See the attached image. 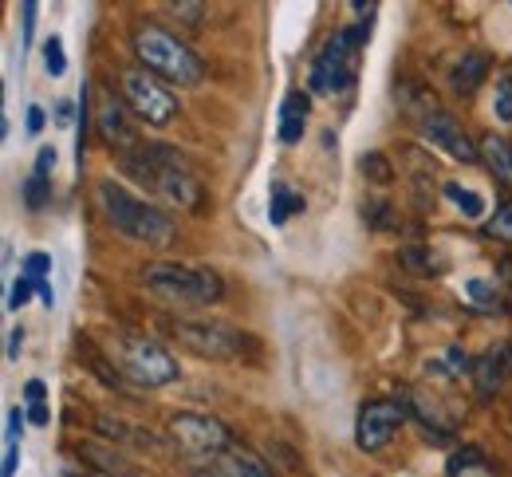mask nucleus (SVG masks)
<instances>
[{
    "label": "nucleus",
    "instance_id": "nucleus-1",
    "mask_svg": "<svg viewBox=\"0 0 512 477\" xmlns=\"http://www.w3.org/2000/svg\"><path fill=\"white\" fill-rule=\"evenodd\" d=\"M123 174L130 182H138L146 194L162 198V202L178 205V209H190V213H201L205 209V186L197 182L186 158L162 142H142L138 150L123 154Z\"/></svg>",
    "mask_w": 512,
    "mask_h": 477
},
{
    "label": "nucleus",
    "instance_id": "nucleus-2",
    "mask_svg": "<svg viewBox=\"0 0 512 477\" xmlns=\"http://www.w3.org/2000/svg\"><path fill=\"white\" fill-rule=\"evenodd\" d=\"M95 202L103 209V217L111 221V229L123 233L127 241H138L146 249H166L178 237V221L162 205L130 194L127 186L115 182V178H99L95 182Z\"/></svg>",
    "mask_w": 512,
    "mask_h": 477
},
{
    "label": "nucleus",
    "instance_id": "nucleus-3",
    "mask_svg": "<svg viewBox=\"0 0 512 477\" xmlns=\"http://www.w3.org/2000/svg\"><path fill=\"white\" fill-rule=\"evenodd\" d=\"M130 52H134L138 68L150 71L162 83L197 87L205 79V60L193 52L178 32H170L158 20H134V28H130Z\"/></svg>",
    "mask_w": 512,
    "mask_h": 477
},
{
    "label": "nucleus",
    "instance_id": "nucleus-4",
    "mask_svg": "<svg viewBox=\"0 0 512 477\" xmlns=\"http://www.w3.org/2000/svg\"><path fill=\"white\" fill-rule=\"evenodd\" d=\"M162 332L178 343L182 351H190L205 363H256L260 359V340L249 336L245 328H233L225 320H205V316H186V312H170L162 316Z\"/></svg>",
    "mask_w": 512,
    "mask_h": 477
},
{
    "label": "nucleus",
    "instance_id": "nucleus-5",
    "mask_svg": "<svg viewBox=\"0 0 512 477\" xmlns=\"http://www.w3.org/2000/svg\"><path fill=\"white\" fill-rule=\"evenodd\" d=\"M103 355L107 363L127 379L134 387H170L178 383V359L166 351V343L154 340V336H142V332H111L103 336Z\"/></svg>",
    "mask_w": 512,
    "mask_h": 477
},
{
    "label": "nucleus",
    "instance_id": "nucleus-6",
    "mask_svg": "<svg viewBox=\"0 0 512 477\" xmlns=\"http://www.w3.org/2000/svg\"><path fill=\"white\" fill-rule=\"evenodd\" d=\"M138 284L162 300V304H178V308H213L225 300V280L205 269V265H178V261H158L146 265L138 273Z\"/></svg>",
    "mask_w": 512,
    "mask_h": 477
},
{
    "label": "nucleus",
    "instance_id": "nucleus-7",
    "mask_svg": "<svg viewBox=\"0 0 512 477\" xmlns=\"http://www.w3.org/2000/svg\"><path fill=\"white\" fill-rule=\"evenodd\" d=\"M359 75V48L351 40V28H339L327 36V44L320 48V56L312 60L308 71V91L316 95H343Z\"/></svg>",
    "mask_w": 512,
    "mask_h": 477
},
{
    "label": "nucleus",
    "instance_id": "nucleus-8",
    "mask_svg": "<svg viewBox=\"0 0 512 477\" xmlns=\"http://www.w3.org/2000/svg\"><path fill=\"white\" fill-rule=\"evenodd\" d=\"M170 438H174V446L182 454L201 458V462H209V458H217V454H225V450L237 446L233 430L221 418L197 414V410H174L170 414Z\"/></svg>",
    "mask_w": 512,
    "mask_h": 477
},
{
    "label": "nucleus",
    "instance_id": "nucleus-9",
    "mask_svg": "<svg viewBox=\"0 0 512 477\" xmlns=\"http://www.w3.org/2000/svg\"><path fill=\"white\" fill-rule=\"evenodd\" d=\"M119 87H123V103H127L146 127H170V123H174L178 99H174V91H170L162 79H154L150 71L123 68L119 71Z\"/></svg>",
    "mask_w": 512,
    "mask_h": 477
},
{
    "label": "nucleus",
    "instance_id": "nucleus-10",
    "mask_svg": "<svg viewBox=\"0 0 512 477\" xmlns=\"http://www.w3.org/2000/svg\"><path fill=\"white\" fill-rule=\"evenodd\" d=\"M410 414L402 403L394 399H371L359 407V418H355V446L367 450V454H379L383 446H390V438L398 434V426L406 422Z\"/></svg>",
    "mask_w": 512,
    "mask_h": 477
},
{
    "label": "nucleus",
    "instance_id": "nucleus-11",
    "mask_svg": "<svg viewBox=\"0 0 512 477\" xmlns=\"http://www.w3.org/2000/svg\"><path fill=\"white\" fill-rule=\"evenodd\" d=\"M418 127H422V135L430 138L434 146H442L446 154H453L457 162H481V146H473L469 135L461 131V123L446 115L434 99H426L422 103V115H418Z\"/></svg>",
    "mask_w": 512,
    "mask_h": 477
},
{
    "label": "nucleus",
    "instance_id": "nucleus-12",
    "mask_svg": "<svg viewBox=\"0 0 512 477\" xmlns=\"http://www.w3.org/2000/svg\"><path fill=\"white\" fill-rule=\"evenodd\" d=\"M127 111L130 107L123 99H115V91H103V99L95 107V131H99V138H107V146L119 150V154H130V150L142 146L138 142V127L130 123Z\"/></svg>",
    "mask_w": 512,
    "mask_h": 477
},
{
    "label": "nucleus",
    "instance_id": "nucleus-13",
    "mask_svg": "<svg viewBox=\"0 0 512 477\" xmlns=\"http://www.w3.org/2000/svg\"><path fill=\"white\" fill-rule=\"evenodd\" d=\"M512 379V340L493 343L481 359H473V387L481 399H493Z\"/></svg>",
    "mask_w": 512,
    "mask_h": 477
},
{
    "label": "nucleus",
    "instance_id": "nucleus-14",
    "mask_svg": "<svg viewBox=\"0 0 512 477\" xmlns=\"http://www.w3.org/2000/svg\"><path fill=\"white\" fill-rule=\"evenodd\" d=\"M190 477H272V470L237 442L233 450H225L201 466H190Z\"/></svg>",
    "mask_w": 512,
    "mask_h": 477
},
{
    "label": "nucleus",
    "instance_id": "nucleus-15",
    "mask_svg": "<svg viewBox=\"0 0 512 477\" xmlns=\"http://www.w3.org/2000/svg\"><path fill=\"white\" fill-rule=\"evenodd\" d=\"M398 403H402L406 414L422 426V434H426L430 442H449V434H453V418H449L434 399H426V395L414 391V387H402V399H398Z\"/></svg>",
    "mask_w": 512,
    "mask_h": 477
},
{
    "label": "nucleus",
    "instance_id": "nucleus-16",
    "mask_svg": "<svg viewBox=\"0 0 512 477\" xmlns=\"http://www.w3.org/2000/svg\"><path fill=\"white\" fill-rule=\"evenodd\" d=\"M489 71H493V60H489L485 52H461V60L449 68V87H453L457 95H473V91L485 83Z\"/></svg>",
    "mask_w": 512,
    "mask_h": 477
},
{
    "label": "nucleus",
    "instance_id": "nucleus-17",
    "mask_svg": "<svg viewBox=\"0 0 512 477\" xmlns=\"http://www.w3.org/2000/svg\"><path fill=\"white\" fill-rule=\"evenodd\" d=\"M446 477H497V466L481 446H457L446 462Z\"/></svg>",
    "mask_w": 512,
    "mask_h": 477
},
{
    "label": "nucleus",
    "instance_id": "nucleus-18",
    "mask_svg": "<svg viewBox=\"0 0 512 477\" xmlns=\"http://www.w3.org/2000/svg\"><path fill=\"white\" fill-rule=\"evenodd\" d=\"M481 162L489 166V174L512 190V142L505 135H485L481 138Z\"/></svg>",
    "mask_w": 512,
    "mask_h": 477
},
{
    "label": "nucleus",
    "instance_id": "nucleus-19",
    "mask_svg": "<svg viewBox=\"0 0 512 477\" xmlns=\"http://www.w3.org/2000/svg\"><path fill=\"white\" fill-rule=\"evenodd\" d=\"M79 450V458L87 462V466H95V470H103L107 477H134V466H130L127 458H119L111 446H95V442H79L75 446Z\"/></svg>",
    "mask_w": 512,
    "mask_h": 477
},
{
    "label": "nucleus",
    "instance_id": "nucleus-20",
    "mask_svg": "<svg viewBox=\"0 0 512 477\" xmlns=\"http://www.w3.org/2000/svg\"><path fill=\"white\" fill-rule=\"evenodd\" d=\"M95 430L103 434V438H111V442H138V446H154V450H166V442L158 438V434H142V430H130L123 418H107V414H99L95 418Z\"/></svg>",
    "mask_w": 512,
    "mask_h": 477
},
{
    "label": "nucleus",
    "instance_id": "nucleus-21",
    "mask_svg": "<svg viewBox=\"0 0 512 477\" xmlns=\"http://www.w3.org/2000/svg\"><path fill=\"white\" fill-rule=\"evenodd\" d=\"M398 265H402V269H410V273H418V276H442L446 273L442 257H438L434 249H426V245H402V249H398Z\"/></svg>",
    "mask_w": 512,
    "mask_h": 477
},
{
    "label": "nucleus",
    "instance_id": "nucleus-22",
    "mask_svg": "<svg viewBox=\"0 0 512 477\" xmlns=\"http://www.w3.org/2000/svg\"><path fill=\"white\" fill-rule=\"evenodd\" d=\"M268 194H272V202H268V217H272V225H284L292 213H304V205H308L304 202V194L288 190L280 178L272 182V190H268Z\"/></svg>",
    "mask_w": 512,
    "mask_h": 477
},
{
    "label": "nucleus",
    "instance_id": "nucleus-23",
    "mask_svg": "<svg viewBox=\"0 0 512 477\" xmlns=\"http://www.w3.org/2000/svg\"><path fill=\"white\" fill-rule=\"evenodd\" d=\"M465 296H469V308L477 312H505V300H501V288L493 280H469L465 284Z\"/></svg>",
    "mask_w": 512,
    "mask_h": 477
},
{
    "label": "nucleus",
    "instance_id": "nucleus-24",
    "mask_svg": "<svg viewBox=\"0 0 512 477\" xmlns=\"http://www.w3.org/2000/svg\"><path fill=\"white\" fill-rule=\"evenodd\" d=\"M442 194H446L449 202L457 205L465 217H481V213H485V198H481L477 190L461 186V182H446V186H442Z\"/></svg>",
    "mask_w": 512,
    "mask_h": 477
},
{
    "label": "nucleus",
    "instance_id": "nucleus-25",
    "mask_svg": "<svg viewBox=\"0 0 512 477\" xmlns=\"http://www.w3.org/2000/svg\"><path fill=\"white\" fill-rule=\"evenodd\" d=\"M359 170H363V178H371V182H379V186H390V182H394V166H390V158L379 154V150L363 154V158H359Z\"/></svg>",
    "mask_w": 512,
    "mask_h": 477
},
{
    "label": "nucleus",
    "instance_id": "nucleus-26",
    "mask_svg": "<svg viewBox=\"0 0 512 477\" xmlns=\"http://www.w3.org/2000/svg\"><path fill=\"white\" fill-rule=\"evenodd\" d=\"M20 194H24V202H28V209H44V202L52 198V178L28 174V178H24V186H20Z\"/></svg>",
    "mask_w": 512,
    "mask_h": 477
},
{
    "label": "nucleus",
    "instance_id": "nucleus-27",
    "mask_svg": "<svg viewBox=\"0 0 512 477\" xmlns=\"http://www.w3.org/2000/svg\"><path fill=\"white\" fill-rule=\"evenodd\" d=\"M485 237H493V241H512V202H501L493 209V217L485 221Z\"/></svg>",
    "mask_w": 512,
    "mask_h": 477
},
{
    "label": "nucleus",
    "instance_id": "nucleus-28",
    "mask_svg": "<svg viewBox=\"0 0 512 477\" xmlns=\"http://www.w3.org/2000/svg\"><path fill=\"white\" fill-rule=\"evenodd\" d=\"M48 273H52V257L48 253H28L24 265H20V276H28L32 284H48Z\"/></svg>",
    "mask_w": 512,
    "mask_h": 477
},
{
    "label": "nucleus",
    "instance_id": "nucleus-29",
    "mask_svg": "<svg viewBox=\"0 0 512 477\" xmlns=\"http://www.w3.org/2000/svg\"><path fill=\"white\" fill-rule=\"evenodd\" d=\"M308 107H312V95L304 87H292L280 103V115H296V119H308Z\"/></svg>",
    "mask_w": 512,
    "mask_h": 477
},
{
    "label": "nucleus",
    "instance_id": "nucleus-30",
    "mask_svg": "<svg viewBox=\"0 0 512 477\" xmlns=\"http://www.w3.org/2000/svg\"><path fill=\"white\" fill-rule=\"evenodd\" d=\"M493 107H497V119H501V123H512V75H501V79H497V99H493Z\"/></svg>",
    "mask_w": 512,
    "mask_h": 477
},
{
    "label": "nucleus",
    "instance_id": "nucleus-31",
    "mask_svg": "<svg viewBox=\"0 0 512 477\" xmlns=\"http://www.w3.org/2000/svg\"><path fill=\"white\" fill-rule=\"evenodd\" d=\"M170 12H174L178 20H186L190 28H201V24H205V4H197V0H182V4H170Z\"/></svg>",
    "mask_w": 512,
    "mask_h": 477
},
{
    "label": "nucleus",
    "instance_id": "nucleus-32",
    "mask_svg": "<svg viewBox=\"0 0 512 477\" xmlns=\"http://www.w3.org/2000/svg\"><path fill=\"white\" fill-rule=\"evenodd\" d=\"M304 127H308V119H296V115H280V142H284V146H296V142L304 138Z\"/></svg>",
    "mask_w": 512,
    "mask_h": 477
},
{
    "label": "nucleus",
    "instance_id": "nucleus-33",
    "mask_svg": "<svg viewBox=\"0 0 512 477\" xmlns=\"http://www.w3.org/2000/svg\"><path fill=\"white\" fill-rule=\"evenodd\" d=\"M44 64H48V71H52V75H64V71H67L64 44H60V40H56V36H52V40H48V44H44Z\"/></svg>",
    "mask_w": 512,
    "mask_h": 477
},
{
    "label": "nucleus",
    "instance_id": "nucleus-34",
    "mask_svg": "<svg viewBox=\"0 0 512 477\" xmlns=\"http://www.w3.org/2000/svg\"><path fill=\"white\" fill-rule=\"evenodd\" d=\"M438 371H449V375H461V371H473V359L465 355V347H457V343H453V347H449V351H446V363H442Z\"/></svg>",
    "mask_w": 512,
    "mask_h": 477
},
{
    "label": "nucleus",
    "instance_id": "nucleus-35",
    "mask_svg": "<svg viewBox=\"0 0 512 477\" xmlns=\"http://www.w3.org/2000/svg\"><path fill=\"white\" fill-rule=\"evenodd\" d=\"M32 292H36V284H32L28 276H20V280L8 288V308H12V312H16V308H24V304L32 300Z\"/></svg>",
    "mask_w": 512,
    "mask_h": 477
},
{
    "label": "nucleus",
    "instance_id": "nucleus-36",
    "mask_svg": "<svg viewBox=\"0 0 512 477\" xmlns=\"http://www.w3.org/2000/svg\"><path fill=\"white\" fill-rule=\"evenodd\" d=\"M386 213H390V202H383V198H371V202L363 205V217H367L375 229H383L386 225Z\"/></svg>",
    "mask_w": 512,
    "mask_h": 477
},
{
    "label": "nucleus",
    "instance_id": "nucleus-37",
    "mask_svg": "<svg viewBox=\"0 0 512 477\" xmlns=\"http://www.w3.org/2000/svg\"><path fill=\"white\" fill-rule=\"evenodd\" d=\"M20 24H24V48L32 44V32H36V0H24L20 4Z\"/></svg>",
    "mask_w": 512,
    "mask_h": 477
},
{
    "label": "nucleus",
    "instance_id": "nucleus-38",
    "mask_svg": "<svg viewBox=\"0 0 512 477\" xmlns=\"http://www.w3.org/2000/svg\"><path fill=\"white\" fill-rule=\"evenodd\" d=\"M24 422H28V414L20 407H12L8 410V426H4V438L8 442H20V430H24Z\"/></svg>",
    "mask_w": 512,
    "mask_h": 477
},
{
    "label": "nucleus",
    "instance_id": "nucleus-39",
    "mask_svg": "<svg viewBox=\"0 0 512 477\" xmlns=\"http://www.w3.org/2000/svg\"><path fill=\"white\" fill-rule=\"evenodd\" d=\"M52 166H56V146H40V154H36V170H32V174L52 178Z\"/></svg>",
    "mask_w": 512,
    "mask_h": 477
},
{
    "label": "nucleus",
    "instance_id": "nucleus-40",
    "mask_svg": "<svg viewBox=\"0 0 512 477\" xmlns=\"http://www.w3.org/2000/svg\"><path fill=\"white\" fill-rule=\"evenodd\" d=\"M44 395H48L44 379H28V383H24V399H28V407H40V403H44Z\"/></svg>",
    "mask_w": 512,
    "mask_h": 477
},
{
    "label": "nucleus",
    "instance_id": "nucleus-41",
    "mask_svg": "<svg viewBox=\"0 0 512 477\" xmlns=\"http://www.w3.org/2000/svg\"><path fill=\"white\" fill-rule=\"evenodd\" d=\"M16 466H20V446L8 442L4 446V470H0V477H16Z\"/></svg>",
    "mask_w": 512,
    "mask_h": 477
},
{
    "label": "nucleus",
    "instance_id": "nucleus-42",
    "mask_svg": "<svg viewBox=\"0 0 512 477\" xmlns=\"http://www.w3.org/2000/svg\"><path fill=\"white\" fill-rule=\"evenodd\" d=\"M24 127H28V135H40V131H44V111H40V107H28Z\"/></svg>",
    "mask_w": 512,
    "mask_h": 477
},
{
    "label": "nucleus",
    "instance_id": "nucleus-43",
    "mask_svg": "<svg viewBox=\"0 0 512 477\" xmlns=\"http://www.w3.org/2000/svg\"><path fill=\"white\" fill-rule=\"evenodd\" d=\"M20 347H24V332L12 328V336H8V359H20Z\"/></svg>",
    "mask_w": 512,
    "mask_h": 477
},
{
    "label": "nucleus",
    "instance_id": "nucleus-44",
    "mask_svg": "<svg viewBox=\"0 0 512 477\" xmlns=\"http://www.w3.org/2000/svg\"><path fill=\"white\" fill-rule=\"evenodd\" d=\"M48 418H52V414H48L44 403H40V407H28V422H32V426H48Z\"/></svg>",
    "mask_w": 512,
    "mask_h": 477
},
{
    "label": "nucleus",
    "instance_id": "nucleus-45",
    "mask_svg": "<svg viewBox=\"0 0 512 477\" xmlns=\"http://www.w3.org/2000/svg\"><path fill=\"white\" fill-rule=\"evenodd\" d=\"M36 296L44 300V308H52V304H56V292H52V284H36Z\"/></svg>",
    "mask_w": 512,
    "mask_h": 477
},
{
    "label": "nucleus",
    "instance_id": "nucleus-46",
    "mask_svg": "<svg viewBox=\"0 0 512 477\" xmlns=\"http://www.w3.org/2000/svg\"><path fill=\"white\" fill-rule=\"evenodd\" d=\"M56 119H60V123H71V103H56Z\"/></svg>",
    "mask_w": 512,
    "mask_h": 477
}]
</instances>
